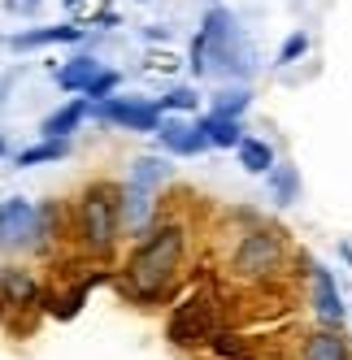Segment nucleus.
<instances>
[{
	"label": "nucleus",
	"mask_w": 352,
	"mask_h": 360,
	"mask_svg": "<svg viewBox=\"0 0 352 360\" xmlns=\"http://www.w3.org/2000/svg\"><path fill=\"white\" fill-rule=\"evenodd\" d=\"M183 252H187V230H183V221H161L153 230H144L139 248L131 252V261L122 265L118 291L127 295L131 304H153V300H161L174 287V278H179Z\"/></svg>",
	"instance_id": "f257e3e1"
},
{
	"label": "nucleus",
	"mask_w": 352,
	"mask_h": 360,
	"mask_svg": "<svg viewBox=\"0 0 352 360\" xmlns=\"http://www.w3.org/2000/svg\"><path fill=\"white\" fill-rule=\"evenodd\" d=\"M118 183H92L79 204H74V239L87 256H109L118 235H122V217H118Z\"/></svg>",
	"instance_id": "f03ea898"
},
{
	"label": "nucleus",
	"mask_w": 352,
	"mask_h": 360,
	"mask_svg": "<svg viewBox=\"0 0 352 360\" xmlns=\"http://www.w3.org/2000/svg\"><path fill=\"white\" fill-rule=\"evenodd\" d=\"M287 239L279 226H265L257 221L253 230H244L235 252H231V278L235 282H248V287H265L274 282L283 269H287Z\"/></svg>",
	"instance_id": "7ed1b4c3"
},
{
	"label": "nucleus",
	"mask_w": 352,
	"mask_h": 360,
	"mask_svg": "<svg viewBox=\"0 0 352 360\" xmlns=\"http://www.w3.org/2000/svg\"><path fill=\"white\" fill-rule=\"evenodd\" d=\"M222 326L218 317V295L205 291V287H196L183 304H174V313H170V343L174 347H205L209 343V334Z\"/></svg>",
	"instance_id": "20e7f679"
},
{
	"label": "nucleus",
	"mask_w": 352,
	"mask_h": 360,
	"mask_svg": "<svg viewBox=\"0 0 352 360\" xmlns=\"http://www.w3.org/2000/svg\"><path fill=\"white\" fill-rule=\"evenodd\" d=\"M87 113L105 126H118V131H139V135H153V126L161 122V105L157 100H144V96H105L87 105Z\"/></svg>",
	"instance_id": "39448f33"
},
{
	"label": "nucleus",
	"mask_w": 352,
	"mask_h": 360,
	"mask_svg": "<svg viewBox=\"0 0 352 360\" xmlns=\"http://www.w3.org/2000/svg\"><path fill=\"white\" fill-rule=\"evenodd\" d=\"M39 209L31 200H0V252H35L44 248Z\"/></svg>",
	"instance_id": "423d86ee"
},
{
	"label": "nucleus",
	"mask_w": 352,
	"mask_h": 360,
	"mask_svg": "<svg viewBox=\"0 0 352 360\" xmlns=\"http://www.w3.org/2000/svg\"><path fill=\"white\" fill-rule=\"evenodd\" d=\"M153 135H157L161 152H170V157H200V152H209V139L196 131V122H183L174 113H161Z\"/></svg>",
	"instance_id": "0eeeda50"
},
{
	"label": "nucleus",
	"mask_w": 352,
	"mask_h": 360,
	"mask_svg": "<svg viewBox=\"0 0 352 360\" xmlns=\"http://www.w3.org/2000/svg\"><path fill=\"white\" fill-rule=\"evenodd\" d=\"M153 213H157V191H148L139 183H127L118 191V217H122V226H127L131 235H144Z\"/></svg>",
	"instance_id": "6e6552de"
},
{
	"label": "nucleus",
	"mask_w": 352,
	"mask_h": 360,
	"mask_svg": "<svg viewBox=\"0 0 352 360\" xmlns=\"http://www.w3.org/2000/svg\"><path fill=\"white\" fill-rule=\"evenodd\" d=\"M83 122H87V100L74 96V100H65L61 109H53V113L39 122V135H44V139H70Z\"/></svg>",
	"instance_id": "1a4fd4ad"
},
{
	"label": "nucleus",
	"mask_w": 352,
	"mask_h": 360,
	"mask_svg": "<svg viewBox=\"0 0 352 360\" xmlns=\"http://www.w3.org/2000/svg\"><path fill=\"white\" fill-rule=\"evenodd\" d=\"M300 360H352V352H348V339L339 334V326H322L305 339Z\"/></svg>",
	"instance_id": "9d476101"
},
{
	"label": "nucleus",
	"mask_w": 352,
	"mask_h": 360,
	"mask_svg": "<svg viewBox=\"0 0 352 360\" xmlns=\"http://www.w3.org/2000/svg\"><path fill=\"white\" fill-rule=\"evenodd\" d=\"M309 269H313V308H318V317H322L326 326H339L344 300H339V287H335L331 269H322V265H309Z\"/></svg>",
	"instance_id": "9b49d317"
},
{
	"label": "nucleus",
	"mask_w": 352,
	"mask_h": 360,
	"mask_svg": "<svg viewBox=\"0 0 352 360\" xmlns=\"http://www.w3.org/2000/svg\"><path fill=\"white\" fill-rule=\"evenodd\" d=\"M196 131L209 139V148H235L244 139V122L239 117H226V113H200L196 117Z\"/></svg>",
	"instance_id": "f8f14e48"
},
{
	"label": "nucleus",
	"mask_w": 352,
	"mask_h": 360,
	"mask_svg": "<svg viewBox=\"0 0 352 360\" xmlns=\"http://www.w3.org/2000/svg\"><path fill=\"white\" fill-rule=\"evenodd\" d=\"M83 39V27H39V31H22V35H13L9 44L13 48H48V44H79Z\"/></svg>",
	"instance_id": "ddd939ff"
},
{
	"label": "nucleus",
	"mask_w": 352,
	"mask_h": 360,
	"mask_svg": "<svg viewBox=\"0 0 352 360\" xmlns=\"http://www.w3.org/2000/svg\"><path fill=\"white\" fill-rule=\"evenodd\" d=\"M100 70H105V65H100L96 57H87V53H83V57L65 61V65H61V70H53V74H57V87H61V91H83Z\"/></svg>",
	"instance_id": "4468645a"
},
{
	"label": "nucleus",
	"mask_w": 352,
	"mask_h": 360,
	"mask_svg": "<svg viewBox=\"0 0 352 360\" xmlns=\"http://www.w3.org/2000/svg\"><path fill=\"white\" fill-rule=\"evenodd\" d=\"M0 295L9 304H35L39 300V287L27 269H0Z\"/></svg>",
	"instance_id": "2eb2a0df"
},
{
	"label": "nucleus",
	"mask_w": 352,
	"mask_h": 360,
	"mask_svg": "<svg viewBox=\"0 0 352 360\" xmlns=\"http://www.w3.org/2000/svg\"><path fill=\"white\" fill-rule=\"evenodd\" d=\"M170 161L165 157H139L135 165H131V178L127 183H139V187H148V191H161L165 183H170Z\"/></svg>",
	"instance_id": "dca6fc26"
},
{
	"label": "nucleus",
	"mask_w": 352,
	"mask_h": 360,
	"mask_svg": "<svg viewBox=\"0 0 352 360\" xmlns=\"http://www.w3.org/2000/svg\"><path fill=\"white\" fill-rule=\"evenodd\" d=\"M235 152H239V165L248 169V174H270V165H274V148L265 143V139H253V135H244L239 143H235Z\"/></svg>",
	"instance_id": "f3484780"
},
{
	"label": "nucleus",
	"mask_w": 352,
	"mask_h": 360,
	"mask_svg": "<svg viewBox=\"0 0 352 360\" xmlns=\"http://www.w3.org/2000/svg\"><path fill=\"white\" fill-rule=\"evenodd\" d=\"M70 157V139H39L35 148H22L18 152V165L31 169V165H53V161H65Z\"/></svg>",
	"instance_id": "a211bd4d"
},
{
	"label": "nucleus",
	"mask_w": 352,
	"mask_h": 360,
	"mask_svg": "<svg viewBox=\"0 0 352 360\" xmlns=\"http://www.w3.org/2000/svg\"><path fill=\"white\" fill-rule=\"evenodd\" d=\"M270 187H274V200L279 204H291V200H300V174L291 169V165H270Z\"/></svg>",
	"instance_id": "6ab92c4d"
},
{
	"label": "nucleus",
	"mask_w": 352,
	"mask_h": 360,
	"mask_svg": "<svg viewBox=\"0 0 352 360\" xmlns=\"http://www.w3.org/2000/svg\"><path fill=\"white\" fill-rule=\"evenodd\" d=\"M205 347H209L213 356H222V360H248V343L239 339V334L222 330V326H218V330L209 334V343H205Z\"/></svg>",
	"instance_id": "aec40b11"
},
{
	"label": "nucleus",
	"mask_w": 352,
	"mask_h": 360,
	"mask_svg": "<svg viewBox=\"0 0 352 360\" xmlns=\"http://www.w3.org/2000/svg\"><path fill=\"white\" fill-rule=\"evenodd\" d=\"M248 105H253V91L248 87H226L213 96V113H226V117H239Z\"/></svg>",
	"instance_id": "412c9836"
},
{
	"label": "nucleus",
	"mask_w": 352,
	"mask_h": 360,
	"mask_svg": "<svg viewBox=\"0 0 352 360\" xmlns=\"http://www.w3.org/2000/svg\"><path fill=\"white\" fill-rule=\"evenodd\" d=\"M157 105H161V113H196L200 96H196V87H170Z\"/></svg>",
	"instance_id": "4be33fe9"
},
{
	"label": "nucleus",
	"mask_w": 352,
	"mask_h": 360,
	"mask_svg": "<svg viewBox=\"0 0 352 360\" xmlns=\"http://www.w3.org/2000/svg\"><path fill=\"white\" fill-rule=\"evenodd\" d=\"M118 83H122V74H118V70H100V74H96V79H92V83H87L79 96L87 100V105H96V100L113 96V91H118Z\"/></svg>",
	"instance_id": "5701e85b"
},
{
	"label": "nucleus",
	"mask_w": 352,
	"mask_h": 360,
	"mask_svg": "<svg viewBox=\"0 0 352 360\" xmlns=\"http://www.w3.org/2000/svg\"><path fill=\"white\" fill-rule=\"evenodd\" d=\"M305 53H309V35L305 31H291L283 39V48H279V57H274V65H291V61H300Z\"/></svg>",
	"instance_id": "b1692460"
},
{
	"label": "nucleus",
	"mask_w": 352,
	"mask_h": 360,
	"mask_svg": "<svg viewBox=\"0 0 352 360\" xmlns=\"http://www.w3.org/2000/svg\"><path fill=\"white\" fill-rule=\"evenodd\" d=\"M5 148H9V143H5V135H0V157H5Z\"/></svg>",
	"instance_id": "393cba45"
},
{
	"label": "nucleus",
	"mask_w": 352,
	"mask_h": 360,
	"mask_svg": "<svg viewBox=\"0 0 352 360\" xmlns=\"http://www.w3.org/2000/svg\"><path fill=\"white\" fill-rule=\"evenodd\" d=\"M65 5H70V9H74V5H83V0H65Z\"/></svg>",
	"instance_id": "a878e982"
}]
</instances>
